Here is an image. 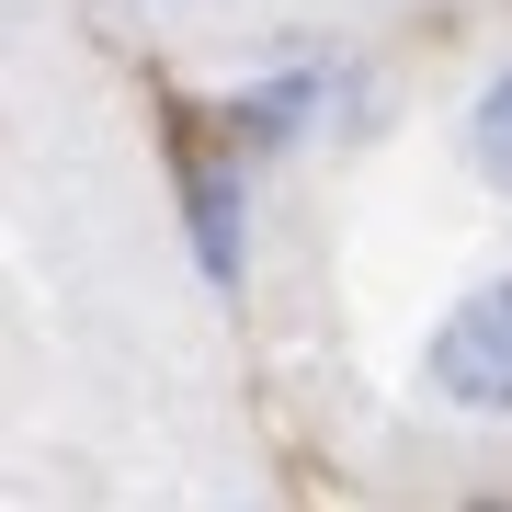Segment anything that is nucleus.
Returning <instances> with one entry per match:
<instances>
[{"label":"nucleus","instance_id":"obj_7","mask_svg":"<svg viewBox=\"0 0 512 512\" xmlns=\"http://www.w3.org/2000/svg\"><path fill=\"white\" fill-rule=\"evenodd\" d=\"M467 512H512V501H501V490H478V501H467Z\"/></svg>","mask_w":512,"mask_h":512},{"label":"nucleus","instance_id":"obj_4","mask_svg":"<svg viewBox=\"0 0 512 512\" xmlns=\"http://www.w3.org/2000/svg\"><path fill=\"white\" fill-rule=\"evenodd\" d=\"M456 160H467V183H490V194L512 205V46L467 80V103H456Z\"/></svg>","mask_w":512,"mask_h":512},{"label":"nucleus","instance_id":"obj_3","mask_svg":"<svg viewBox=\"0 0 512 512\" xmlns=\"http://www.w3.org/2000/svg\"><path fill=\"white\" fill-rule=\"evenodd\" d=\"M183 251L205 296H239L251 285V160L217 137V148H183Z\"/></svg>","mask_w":512,"mask_h":512},{"label":"nucleus","instance_id":"obj_2","mask_svg":"<svg viewBox=\"0 0 512 512\" xmlns=\"http://www.w3.org/2000/svg\"><path fill=\"white\" fill-rule=\"evenodd\" d=\"M410 387H421V410H433V421L512 433V262H501V274H478L456 308L421 330Z\"/></svg>","mask_w":512,"mask_h":512},{"label":"nucleus","instance_id":"obj_1","mask_svg":"<svg viewBox=\"0 0 512 512\" xmlns=\"http://www.w3.org/2000/svg\"><path fill=\"white\" fill-rule=\"evenodd\" d=\"M387 114H399V92H387L376 46H353V35H274V57H251V69L228 80L217 137L251 171H274V160H296V148H319V137H376Z\"/></svg>","mask_w":512,"mask_h":512},{"label":"nucleus","instance_id":"obj_5","mask_svg":"<svg viewBox=\"0 0 512 512\" xmlns=\"http://www.w3.org/2000/svg\"><path fill=\"white\" fill-rule=\"evenodd\" d=\"M103 12H126V23H160V12H183V0H103Z\"/></svg>","mask_w":512,"mask_h":512},{"label":"nucleus","instance_id":"obj_6","mask_svg":"<svg viewBox=\"0 0 512 512\" xmlns=\"http://www.w3.org/2000/svg\"><path fill=\"white\" fill-rule=\"evenodd\" d=\"M205 512H285V501H205Z\"/></svg>","mask_w":512,"mask_h":512}]
</instances>
